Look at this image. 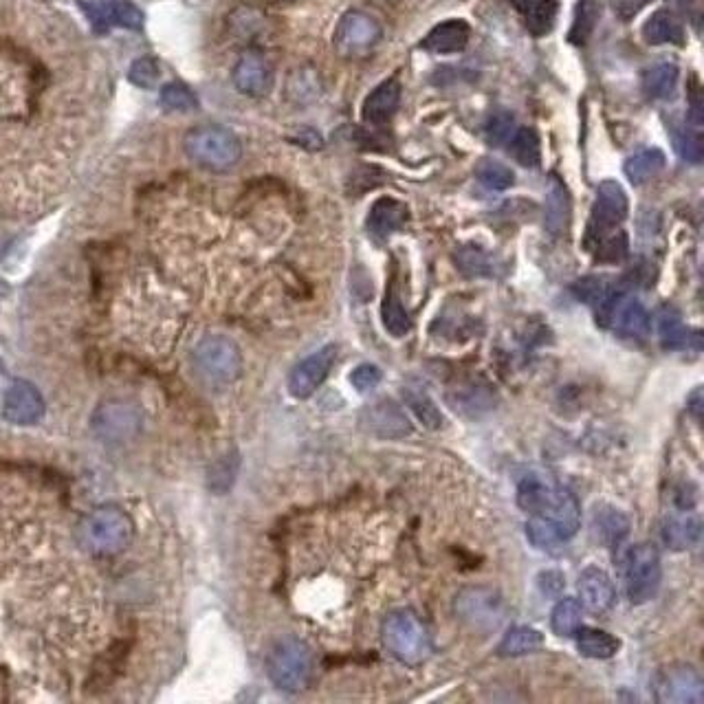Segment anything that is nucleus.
I'll return each mask as SVG.
<instances>
[{"mask_svg": "<svg viewBox=\"0 0 704 704\" xmlns=\"http://www.w3.org/2000/svg\"><path fill=\"white\" fill-rule=\"evenodd\" d=\"M517 504L531 517L553 524L559 535L566 539L575 537L581 526V506L577 495L568 487L542 476H526L517 487Z\"/></svg>", "mask_w": 704, "mask_h": 704, "instance_id": "obj_1", "label": "nucleus"}, {"mask_svg": "<svg viewBox=\"0 0 704 704\" xmlns=\"http://www.w3.org/2000/svg\"><path fill=\"white\" fill-rule=\"evenodd\" d=\"M130 517L117 509V506H97L95 511L88 513L77 526V542L86 553L97 557H110L124 550L132 539Z\"/></svg>", "mask_w": 704, "mask_h": 704, "instance_id": "obj_2", "label": "nucleus"}, {"mask_svg": "<svg viewBox=\"0 0 704 704\" xmlns=\"http://www.w3.org/2000/svg\"><path fill=\"white\" fill-rule=\"evenodd\" d=\"M183 150L196 165L212 172L231 170L242 157V143L223 126H196L183 137Z\"/></svg>", "mask_w": 704, "mask_h": 704, "instance_id": "obj_3", "label": "nucleus"}, {"mask_svg": "<svg viewBox=\"0 0 704 704\" xmlns=\"http://www.w3.org/2000/svg\"><path fill=\"white\" fill-rule=\"evenodd\" d=\"M194 370L209 388H227L242 372V355L234 339L209 335L194 348Z\"/></svg>", "mask_w": 704, "mask_h": 704, "instance_id": "obj_4", "label": "nucleus"}, {"mask_svg": "<svg viewBox=\"0 0 704 704\" xmlns=\"http://www.w3.org/2000/svg\"><path fill=\"white\" fill-rule=\"evenodd\" d=\"M381 638L388 652L405 665H418L432 652L429 634L410 610H394L383 619Z\"/></svg>", "mask_w": 704, "mask_h": 704, "instance_id": "obj_5", "label": "nucleus"}, {"mask_svg": "<svg viewBox=\"0 0 704 704\" xmlns=\"http://www.w3.org/2000/svg\"><path fill=\"white\" fill-rule=\"evenodd\" d=\"M267 674L282 691H302L313 676V652L295 636L280 638L267 656Z\"/></svg>", "mask_w": 704, "mask_h": 704, "instance_id": "obj_6", "label": "nucleus"}, {"mask_svg": "<svg viewBox=\"0 0 704 704\" xmlns=\"http://www.w3.org/2000/svg\"><path fill=\"white\" fill-rule=\"evenodd\" d=\"M625 592L634 605L647 603L656 597L663 579L660 555L654 544H634L625 555Z\"/></svg>", "mask_w": 704, "mask_h": 704, "instance_id": "obj_7", "label": "nucleus"}, {"mask_svg": "<svg viewBox=\"0 0 704 704\" xmlns=\"http://www.w3.org/2000/svg\"><path fill=\"white\" fill-rule=\"evenodd\" d=\"M627 194L619 181H603L597 187V196L590 209V223L586 234V247L592 249L605 236L619 231L627 218Z\"/></svg>", "mask_w": 704, "mask_h": 704, "instance_id": "obj_8", "label": "nucleus"}, {"mask_svg": "<svg viewBox=\"0 0 704 704\" xmlns=\"http://www.w3.org/2000/svg\"><path fill=\"white\" fill-rule=\"evenodd\" d=\"M381 36L383 29L377 18L370 16L368 11L350 9L337 22L333 33V47L341 58L357 60L377 47Z\"/></svg>", "mask_w": 704, "mask_h": 704, "instance_id": "obj_9", "label": "nucleus"}, {"mask_svg": "<svg viewBox=\"0 0 704 704\" xmlns=\"http://www.w3.org/2000/svg\"><path fill=\"white\" fill-rule=\"evenodd\" d=\"M654 698L665 704H702L704 680L700 671L687 663L660 667L652 678Z\"/></svg>", "mask_w": 704, "mask_h": 704, "instance_id": "obj_10", "label": "nucleus"}, {"mask_svg": "<svg viewBox=\"0 0 704 704\" xmlns=\"http://www.w3.org/2000/svg\"><path fill=\"white\" fill-rule=\"evenodd\" d=\"M597 319L627 339H645L649 333L647 308L619 289L597 308Z\"/></svg>", "mask_w": 704, "mask_h": 704, "instance_id": "obj_11", "label": "nucleus"}, {"mask_svg": "<svg viewBox=\"0 0 704 704\" xmlns=\"http://www.w3.org/2000/svg\"><path fill=\"white\" fill-rule=\"evenodd\" d=\"M143 418L137 407L124 401L102 403L93 414V429L108 443H126L139 434Z\"/></svg>", "mask_w": 704, "mask_h": 704, "instance_id": "obj_12", "label": "nucleus"}, {"mask_svg": "<svg viewBox=\"0 0 704 704\" xmlns=\"http://www.w3.org/2000/svg\"><path fill=\"white\" fill-rule=\"evenodd\" d=\"M335 359H337L335 344L319 348L313 352V355L302 359L289 374V392L295 396V399H308V396H313L328 379L330 370L335 366Z\"/></svg>", "mask_w": 704, "mask_h": 704, "instance_id": "obj_13", "label": "nucleus"}, {"mask_svg": "<svg viewBox=\"0 0 704 704\" xmlns=\"http://www.w3.org/2000/svg\"><path fill=\"white\" fill-rule=\"evenodd\" d=\"M456 612L476 630H495L502 621V599L489 588H467L456 597Z\"/></svg>", "mask_w": 704, "mask_h": 704, "instance_id": "obj_14", "label": "nucleus"}, {"mask_svg": "<svg viewBox=\"0 0 704 704\" xmlns=\"http://www.w3.org/2000/svg\"><path fill=\"white\" fill-rule=\"evenodd\" d=\"M3 414L14 425H33L44 416V399L36 385L16 379L9 383L3 399Z\"/></svg>", "mask_w": 704, "mask_h": 704, "instance_id": "obj_15", "label": "nucleus"}, {"mask_svg": "<svg viewBox=\"0 0 704 704\" xmlns=\"http://www.w3.org/2000/svg\"><path fill=\"white\" fill-rule=\"evenodd\" d=\"M231 80L242 95L264 97L273 86V69L260 51L249 49L238 58Z\"/></svg>", "mask_w": 704, "mask_h": 704, "instance_id": "obj_16", "label": "nucleus"}, {"mask_svg": "<svg viewBox=\"0 0 704 704\" xmlns=\"http://www.w3.org/2000/svg\"><path fill=\"white\" fill-rule=\"evenodd\" d=\"M361 425L379 438H403L412 434V423L392 401H377L361 414Z\"/></svg>", "mask_w": 704, "mask_h": 704, "instance_id": "obj_17", "label": "nucleus"}, {"mask_svg": "<svg viewBox=\"0 0 704 704\" xmlns=\"http://www.w3.org/2000/svg\"><path fill=\"white\" fill-rule=\"evenodd\" d=\"M579 597L581 603L594 614L608 612L616 601V590L608 572L597 566L586 568L579 575Z\"/></svg>", "mask_w": 704, "mask_h": 704, "instance_id": "obj_18", "label": "nucleus"}, {"mask_svg": "<svg viewBox=\"0 0 704 704\" xmlns=\"http://www.w3.org/2000/svg\"><path fill=\"white\" fill-rule=\"evenodd\" d=\"M399 104H401V84L399 80L390 77V80L381 82L377 88H372V93L363 99L361 117L370 126L388 124L396 110H399Z\"/></svg>", "mask_w": 704, "mask_h": 704, "instance_id": "obj_19", "label": "nucleus"}, {"mask_svg": "<svg viewBox=\"0 0 704 704\" xmlns=\"http://www.w3.org/2000/svg\"><path fill=\"white\" fill-rule=\"evenodd\" d=\"M469 40H471V27L467 22L460 18H451V20L438 22V25L423 38L421 47L436 55H451V53L465 51Z\"/></svg>", "mask_w": 704, "mask_h": 704, "instance_id": "obj_20", "label": "nucleus"}, {"mask_svg": "<svg viewBox=\"0 0 704 704\" xmlns=\"http://www.w3.org/2000/svg\"><path fill=\"white\" fill-rule=\"evenodd\" d=\"M407 218H410V212H407L405 203L396 201V198H390V196H383L379 201H374V205L370 207L366 227L372 238L385 240L390 238L394 231L403 229Z\"/></svg>", "mask_w": 704, "mask_h": 704, "instance_id": "obj_21", "label": "nucleus"}, {"mask_svg": "<svg viewBox=\"0 0 704 704\" xmlns=\"http://www.w3.org/2000/svg\"><path fill=\"white\" fill-rule=\"evenodd\" d=\"M572 218V201L568 187L561 183L557 176H553L546 190L544 201V227L550 236H564L570 227Z\"/></svg>", "mask_w": 704, "mask_h": 704, "instance_id": "obj_22", "label": "nucleus"}, {"mask_svg": "<svg viewBox=\"0 0 704 704\" xmlns=\"http://www.w3.org/2000/svg\"><path fill=\"white\" fill-rule=\"evenodd\" d=\"M643 38L647 44H676V47H682L685 44V27L671 9H656L645 20Z\"/></svg>", "mask_w": 704, "mask_h": 704, "instance_id": "obj_23", "label": "nucleus"}, {"mask_svg": "<svg viewBox=\"0 0 704 704\" xmlns=\"http://www.w3.org/2000/svg\"><path fill=\"white\" fill-rule=\"evenodd\" d=\"M702 537V522L698 515H676L671 517V520L665 522L663 526V542L667 544V548L674 550H689L696 548L700 544Z\"/></svg>", "mask_w": 704, "mask_h": 704, "instance_id": "obj_24", "label": "nucleus"}, {"mask_svg": "<svg viewBox=\"0 0 704 704\" xmlns=\"http://www.w3.org/2000/svg\"><path fill=\"white\" fill-rule=\"evenodd\" d=\"M454 258L456 267L465 275H469V278H495L498 269L502 267L500 260L480 245H462L460 249H456Z\"/></svg>", "mask_w": 704, "mask_h": 704, "instance_id": "obj_25", "label": "nucleus"}, {"mask_svg": "<svg viewBox=\"0 0 704 704\" xmlns=\"http://www.w3.org/2000/svg\"><path fill=\"white\" fill-rule=\"evenodd\" d=\"M680 69L674 62H658L643 73V91L649 99H671L676 95Z\"/></svg>", "mask_w": 704, "mask_h": 704, "instance_id": "obj_26", "label": "nucleus"}, {"mask_svg": "<svg viewBox=\"0 0 704 704\" xmlns=\"http://www.w3.org/2000/svg\"><path fill=\"white\" fill-rule=\"evenodd\" d=\"M667 157L660 148H645L625 161V176L634 185H643L665 170Z\"/></svg>", "mask_w": 704, "mask_h": 704, "instance_id": "obj_27", "label": "nucleus"}, {"mask_svg": "<svg viewBox=\"0 0 704 704\" xmlns=\"http://www.w3.org/2000/svg\"><path fill=\"white\" fill-rule=\"evenodd\" d=\"M542 647H544L542 632H537L535 627H528V625H515L504 634V638L498 645V654L504 658H517V656L535 654Z\"/></svg>", "mask_w": 704, "mask_h": 704, "instance_id": "obj_28", "label": "nucleus"}, {"mask_svg": "<svg viewBox=\"0 0 704 704\" xmlns=\"http://www.w3.org/2000/svg\"><path fill=\"white\" fill-rule=\"evenodd\" d=\"M381 319L385 330H388L392 337H405L412 330V317L405 311L399 289H396L394 282H390L388 289H385L383 304H381Z\"/></svg>", "mask_w": 704, "mask_h": 704, "instance_id": "obj_29", "label": "nucleus"}, {"mask_svg": "<svg viewBox=\"0 0 704 704\" xmlns=\"http://www.w3.org/2000/svg\"><path fill=\"white\" fill-rule=\"evenodd\" d=\"M658 337L667 350H680L691 344V330L682 324V317L674 306H663L658 313Z\"/></svg>", "mask_w": 704, "mask_h": 704, "instance_id": "obj_30", "label": "nucleus"}, {"mask_svg": "<svg viewBox=\"0 0 704 704\" xmlns=\"http://www.w3.org/2000/svg\"><path fill=\"white\" fill-rule=\"evenodd\" d=\"M575 636H577V649L581 652V656L592 660L612 658L621 647L619 638L603 630H594V627H579Z\"/></svg>", "mask_w": 704, "mask_h": 704, "instance_id": "obj_31", "label": "nucleus"}, {"mask_svg": "<svg viewBox=\"0 0 704 704\" xmlns=\"http://www.w3.org/2000/svg\"><path fill=\"white\" fill-rule=\"evenodd\" d=\"M403 399L407 407L414 412V416L421 421L427 429H440L445 423L443 412L438 410L436 401L429 396L423 385H405Z\"/></svg>", "mask_w": 704, "mask_h": 704, "instance_id": "obj_32", "label": "nucleus"}, {"mask_svg": "<svg viewBox=\"0 0 704 704\" xmlns=\"http://www.w3.org/2000/svg\"><path fill=\"white\" fill-rule=\"evenodd\" d=\"M601 18V7L597 0H579L575 7V16H572V25L568 40L577 47H583L590 40V36L597 29V22Z\"/></svg>", "mask_w": 704, "mask_h": 704, "instance_id": "obj_33", "label": "nucleus"}, {"mask_svg": "<svg viewBox=\"0 0 704 704\" xmlns=\"http://www.w3.org/2000/svg\"><path fill=\"white\" fill-rule=\"evenodd\" d=\"M286 95H289L291 102L295 104H311L322 95V80H319V73L302 66L291 73L289 82H286Z\"/></svg>", "mask_w": 704, "mask_h": 704, "instance_id": "obj_34", "label": "nucleus"}, {"mask_svg": "<svg viewBox=\"0 0 704 704\" xmlns=\"http://www.w3.org/2000/svg\"><path fill=\"white\" fill-rule=\"evenodd\" d=\"M509 146L515 161L524 168H537L539 161H542V143H539V135L533 128L517 126Z\"/></svg>", "mask_w": 704, "mask_h": 704, "instance_id": "obj_35", "label": "nucleus"}, {"mask_svg": "<svg viewBox=\"0 0 704 704\" xmlns=\"http://www.w3.org/2000/svg\"><path fill=\"white\" fill-rule=\"evenodd\" d=\"M557 16H559V0H531V5H528L524 11L526 29L537 38L546 36V33L553 31Z\"/></svg>", "mask_w": 704, "mask_h": 704, "instance_id": "obj_36", "label": "nucleus"}, {"mask_svg": "<svg viewBox=\"0 0 704 704\" xmlns=\"http://www.w3.org/2000/svg\"><path fill=\"white\" fill-rule=\"evenodd\" d=\"M594 528H597V533L605 544L616 546L630 533V520L616 509H597V513H594Z\"/></svg>", "mask_w": 704, "mask_h": 704, "instance_id": "obj_37", "label": "nucleus"}, {"mask_svg": "<svg viewBox=\"0 0 704 704\" xmlns=\"http://www.w3.org/2000/svg\"><path fill=\"white\" fill-rule=\"evenodd\" d=\"M476 179L491 192H504L515 183V174L498 159H482L476 165Z\"/></svg>", "mask_w": 704, "mask_h": 704, "instance_id": "obj_38", "label": "nucleus"}, {"mask_svg": "<svg viewBox=\"0 0 704 704\" xmlns=\"http://www.w3.org/2000/svg\"><path fill=\"white\" fill-rule=\"evenodd\" d=\"M550 627L557 636H575L581 627V603L577 599H561L550 614Z\"/></svg>", "mask_w": 704, "mask_h": 704, "instance_id": "obj_39", "label": "nucleus"}, {"mask_svg": "<svg viewBox=\"0 0 704 704\" xmlns=\"http://www.w3.org/2000/svg\"><path fill=\"white\" fill-rule=\"evenodd\" d=\"M159 104L172 113H192L198 108V97L194 91L183 82H170L161 88Z\"/></svg>", "mask_w": 704, "mask_h": 704, "instance_id": "obj_40", "label": "nucleus"}, {"mask_svg": "<svg viewBox=\"0 0 704 704\" xmlns=\"http://www.w3.org/2000/svg\"><path fill=\"white\" fill-rule=\"evenodd\" d=\"M229 25H231V31H234L238 38L253 40V38L262 36L264 29H267V18H264L258 9L240 7L234 11V14H231Z\"/></svg>", "mask_w": 704, "mask_h": 704, "instance_id": "obj_41", "label": "nucleus"}, {"mask_svg": "<svg viewBox=\"0 0 704 704\" xmlns=\"http://www.w3.org/2000/svg\"><path fill=\"white\" fill-rule=\"evenodd\" d=\"M526 537L531 539V544L539 550H548V553H555L557 548H561V544L566 542L564 537L559 535L557 528L542 520V517H531V520L526 522Z\"/></svg>", "mask_w": 704, "mask_h": 704, "instance_id": "obj_42", "label": "nucleus"}, {"mask_svg": "<svg viewBox=\"0 0 704 704\" xmlns=\"http://www.w3.org/2000/svg\"><path fill=\"white\" fill-rule=\"evenodd\" d=\"M146 16L132 0H110V25L141 31Z\"/></svg>", "mask_w": 704, "mask_h": 704, "instance_id": "obj_43", "label": "nucleus"}, {"mask_svg": "<svg viewBox=\"0 0 704 704\" xmlns=\"http://www.w3.org/2000/svg\"><path fill=\"white\" fill-rule=\"evenodd\" d=\"M515 130H517L515 117L509 113V110H498V113H493L487 119V124H484V135H487L489 143H495V146H509Z\"/></svg>", "mask_w": 704, "mask_h": 704, "instance_id": "obj_44", "label": "nucleus"}, {"mask_svg": "<svg viewBox=\"0 0 704 704\" xmlns=\"http://www.w3.org/2000/svg\"><path fill=\"white\" fill-rule=\"evenodd\" d=\"M674 148L680 154V159L689 163H700L704 157V146L698 128H676L674 130Z\"/></svg>", "mask_w": 704, "mask_h": 704, "instance_id": "obj_45", "label": "nucleus"}, {"mask_svg": "<svg viewBox=\"0 0 704 704\" xmlns=\"http://www.w3.org/2000/svg\"><path fill=\"white\" fill-rule=\"evenodd\" d=\"M599 262H621L627 256V236L619 229L614 234L601 238L597 245L590 249Z\"/></svg>", "mask_w": 704, "mask_h": 704, "instance_id": "obj_46", "label": "nucleus"}, {"mask_svg": "<svg viewBox=\"0 0 704 704\" xmlns=\"http://www.w3.org/2000/svg\"><path fill=\"white\" fill-rule=\"evenodd\" d=\"M159 75H161V66L157 60L152 58V55H143V58H137L128 69V80L139 88H152L154 84L159 82Z\"/></svg>", "mask_w": 704, "mask_h": 704, "instance_id": "obj_47", "label": "nucleus"}, {"mask_svg": "<svg viewBox=\"0 0 704 704\" xmlns=\"http://www.w3.org/2000/svg\"><path fill=\"white\" fill-rule=\"evenodd\" d=\"M84 16L97 33H106L110 27V0H77Z\"/></svg>", "mask_w": 704, "mask_h": 704, "instance_id": "obj_48", "label": "nucleus"}, {"mask_svg": "<svg viewBox=\"0 0 704 704\" xmlns=\"http://www.w3.org/2000/svg\"><path fill=\"white\" fill-rule=\"evenodd\" d=\"M350 383L357 392H370L381 383V370L372 363H361L350 374Z\"/></svg>", "mask_w": 704, "mask_h": 704, "instance_id": "obj_49", "label": "nucleus"}, {"mask_svg": "<svg viewBox=\"0 0 704 704\" xmlns=\"http://www.w3.org/2000/svg\"><path fill=\"white\" fill-rule=\"evenodd\" d=\"M652 3V0H610L614 14L621 20H632Z\"/></svg>", "mask_w": 704, "mask_h": 704, "instance_id": "obj_50", "label": "nucleus"}, {"mask_svg": "<svg viewBox=\"0 0 704 704\" xmlns=\"http://www.w3.org/2000/svg\"><path fill=\"white\" fill-rule=\"evenodd\" d=\"M295 143H300L302 148L317 150V148H322V146H324V139L319 137L313 128H304V130L300 132V137L295 139Z\"/></svg>", "mask_w": 704, "mask_h": 704, "instance_id": "obj_51", "label": "nucleus"}, {"mask_svg": "<svg viewBox=\"0 0 704 704\" xmlns=\"http://www.w3.org/2000/svg\"><path fill=\"white\" fill-rule=\"evenodd\" d=\"M689 405V412L693 414V416H696L698 418V421H700V412H702V392L700 390H696V392H693L691 396H689V401H687Z\"/></svg>", "mask_w": 704, "mask_h": 704, "instance_id": "obj_52", "label": "nucleus"}, {"mask_svg": "<svg viewBox=\"0 0 704 704\" xmlns=\"http://www.w3.org/2000/svg\"><path fill=\"white\" fill-rule=\"evenodd\" d=\"M506 3H511L517 11H520V14H524L526 7L531 5V0H506Z\"/></svg>", "mask_w": 704, "mask_h": 704, "instance_id": "obj_53", "label": "nucleus"}, {"mask_svg": "<svg viewBox=\"0 0 704 704\" xmlns=\"http://www.w3.org/2000/svg\"><path fill=\"white\" fill-rule=\"evenodd\" d=\"M388 3H405V0H388Z\"/></svg>", "mask_w": 704, "mask_h": 704, "instance_id": "obj_54", "label": "nucleus"}, {"mask_svg": "<svg viewBox=\"0 0 704 704\" xmlns=\"http://www.w3.org/2000/svg\"><path fill=\"white\" fill-rule=\"evenodd\" d=\"M0 253H3V247H0Z\"/></svg>", "mask_w": 704, "mask_h": 704, "instance_id": "obj_55", "label": "nucleus"}]
</instances>
